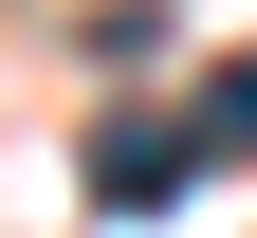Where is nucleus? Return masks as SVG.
Segmentation results:
<instances>
[{
  "instance_id": "1",
  "label": "nucleus",
  "mask_w": 257,
  "mask_h": 238,
  "mask_svg": "<svg viewBox=\"0 0 257 238\" xmlns=\"http://www.w3.org/2000/svg\"><path fill=\"white\" fill-rule=\"evenodd\" d=\"M184 165H202V128H110L92 147V201H166Z\"/></svg>"
},
{
  "instance_id": "2",
  "label": "nucleus",
  "mask_w": 257,
  "mask_h": 238,
  "mask_svg": "<svg viewBox=\"0 0 257 238\" xmlns=\"http://www.w3.org/2000/svg\"><path fill=\"white\" fill-rule=\"evenodd\" d=\"M202 147H257V55H239L220 92H202Z\"/></svg>"
}]
</instances>
